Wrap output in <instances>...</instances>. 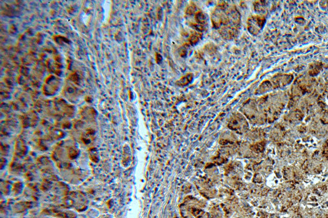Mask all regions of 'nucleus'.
<instances>
[{"label":"nucleus","instance_id":"obj_1","mask_svg":"<svg viewBox=\"0 0 328 218\" xmlns=\"http://www.w3.org/2000/svg\"><path fill=\"white\" fill-rule=\"evenodd\" d=\"M213 26L219 30L226 39H231L237 35V27L240 23L239 12L236 8L227 3L219 5L212 13Z\"/></svg>","mask_w":328,"mask_h":218},{"label":"nucleus","instance_id":"obj_2","mask_svg":"<svg viewBox=\"0 0 328 218\" xmlns=\"http://www.w3.org/2000/svg\"><path fill=\"white\" fill-rule=\"evenodd\" d=\"M193 75L192 73H188L183 77L181 79H179L177 82V84L179 86H185L189 84L192 81Z\"/></svg>","mask_w":328,"mask_h":218},{"label":"nucleus","instance_id":"obj_5","mask_svg":"<svg viewBox=\"0 0 328 218\" xmlns=\"http://www.w3.org/2000/svg\"><path fill=\"white\" fill-rule=\"evenodd\" d=\"M186 53H187V50H186V48L185 46H183L179 49V53L181 57H185Z\"/></svg>","mask_w":328,"mask_h":218},{"label":"nucleus","instance_id":"obj_3","mask_svg":"<svg viewBox=\"0 0 328 218\" xmlns=\"http://www.w3.org/2000/svg\"><path fill=\"white\" fill-rule=\"evenodd\" d=\"M201 34H199L198 33H194L190 36L188 41L192 45V44L194 45L199 42V40H200V39H201Z\"/></svg>","mask_w":328,"mask_h":218},{"label":"nucleus","instance_id":"obj_4","mask_svg":"<svg viewBox=\"0 0 328 218\" xmlns=\"http://www.w3.org/2000/svg\"><path fill=\"white\" fill-rule=\"evenodd\" d=\"M196 6L192 4L191 5H190L186 9V14L187 15H194L195 14V13L196 12Z\"/></svg>","mask_w":328,"mask_h":218}]
</instances>
